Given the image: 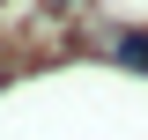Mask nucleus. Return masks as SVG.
I'll list each match as a JSON object with an SVG mask.
<instances>
[{
  "label": "nucleus",
  "instance_id": "obj_1",
  "mask_svg": "<svg viewBox=\"0 0 148 140\" xmlns=\"http://www.w3.org/2000/svg\"><path fill=\"white\" fill-rule=\"evenodd\" d=\"M119 59H133V67H148V37H126V44H119Z\"/></svg>",
  "mask_w": 148,
  "mask_h": 140
},
{
  "label": "nucleus",
  "instance_id": "obj_2",
  "mask_svg": "<svg viewBox=\"0 0 148 140\" xmlns=\"http://www.w3.org/2000/svg\"><path fill=\"white\" fill-rule=\"evenodd\" d=\"M45 7H82V0H45Z\"/></svg>",
  "mask_w": 148,
  "mask_h": 140
},
{
  "label": "nucleus",
  "instance_id": "obj_3",
  "mask_svg": "<svg viewBox=\"0 0 148 140\" xmlns=\"http://www.w3.org/2000/svg\"><path fill=\"white\" fill-rule=\"evenodd\" d=\"M0 81H8V67H0Z\"/></svg>",
  "mask_w": 148,
  "mask_h": 140
}]
</instances>
